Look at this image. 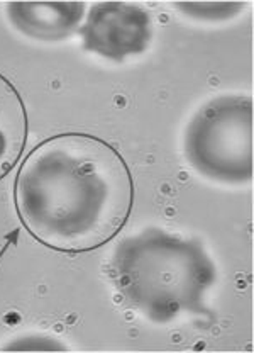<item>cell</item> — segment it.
I'll use <instances>...</instances> for the list:
<instances>
[{"label": "cell", "instance_id": "obj_1", "mask_svg": "<svg viewBox=\"0 0 254 353\" xmlns=\"http://www.w3.org/2000/svg\"><path fill=\"white\" fill-rule=\"evenodd\" d=\"M14 209L39 245L68 255L110 243L132 214L136 183L123 153L100 136L44 138L17 167Z\"/></svg>", "mask_w": 254, "mask_h": 353}, {"label": "cell", "instance_id": "obj_2", "mask_svg": "<svg viewBox=\"0 0 254 353\" xmlns=\"http://www.w3.org/2000/svg\"><path fill=\"white\" fill-rule=\"evenodd\" d=\"M110 277L123 299L151 323L207 316L205 296L217 267L195 238L148 228L124 238L110 260Z\"/></svg>", "mask_w": 254, "mask_h": 353}, {"label": "cell", "instance_id": "obj_3", "mask_svg": "<svg viewBox=\"0 0 254 353\" xmlns=\"http://www.w3.org/2000/svg\"><path fill=\"white\" fill-rule=\"evenodd\" d=\"M195 172L219 183L239 185L253 179V97L226 94L197 110L183 139Z\"/></svg>", "mask_w": 254, "mask_h": 353}, {"label": "cell", "instance_id": "obj_4", "mask_svg": "<svg viewBox=\"0 0 254 353\" xmlns=\"http://www.w3.org/2000/svg\"><path fill=\"white\" fill-rule=\"evenodd\" d=\"M78 31L85 50L107 60L123 61L148 50L153 19L139 3L98 2L90 7Z\"/></svg>", "mask_w": 254, "mask_h": 353}, {"label": "cell", "instance_id": "obj_5", "mask_svg": "<svg viewBox=\"0 0 254 353\" xmlns=\"http://www.w3.org/2000/svg\"><path fill=\"white\" fill-rule=\"evenodd\" d=\"M85 2H10V24L28 38L56 43L75 34L87 16Z\"/></svg>", "mask_w": 254, "mask_h": 353}, {"label": "cell", "instance_id": "obj_6", "mask_svg": "<svg viewBox=\"0 0 254 353\" xmlns=\"http://www.w3.org/2000/svg\"><path fill=\"white\" fill-rule=\"evenodd\" d=\"M29 116L17 87L0 73V180L6 179L25 154Z\"/></svg>", "mask_w": 254, "mask_h": 353}, {"label": "cell", "instance_id": "obj_7", "mask_svg": "<svg viewBox=\"0 0 254 353\" xmlns=\"http://www.w3.org/2000/svg\"><path fill=\"white\" fill-rule=\"evenodd\" d=\"M183 16L191 17L197 21H227L237 16L244 3L235 2H190V3H175Z\"/></svg>", "mask_w": 254, "mask_h": 353}, {"label": "cell", "instance_id": "obj_8", "mask_svg": "<svg viewBox=\"0 0 254 353\" xmlns=\"http://www.w3.org/2000/svg\"><path fill=\"white\" fill-rule=\"evenodd\" d=\"M2 350L6 352H65L68 350L66 345L61 343V340L47 334H24V336L10 340V343L3 345Z\"/></svg>", "mask_w": 254, "mask_h": 353}]
</instances>
